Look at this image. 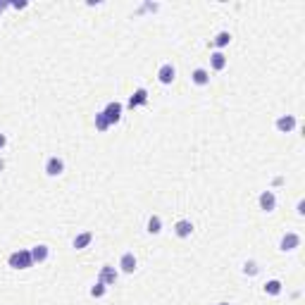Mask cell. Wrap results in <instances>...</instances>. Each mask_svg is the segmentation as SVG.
Masks as SVG:
<instances>
[{"label": "cell", "mask_w": 305, "mask_h": 305, "mask_svg": "<svg viewBox=\"0 0 305 305\" xmlns=\"http://www.w3.org/2000/svg\"><path fill=\"white\" fill-rule=\"evenodd\" d=\"M117 270L112 267V265H103L100 267V274H98V281H103L105 286H114V281H117Z\"/></svg>", "instance_id": "9c48e42d"}, {"label": "cell", "mask_w": 305, "mask_h": 305, "mask_svg": "<svg viewBox=\"0 0 305 305\" xmlns=\"http://www.w3.org/2000/svg\"><path fill=\"white\" fill-rule=\"evenodd\" d=\"M210 67H212L215 72H222L224 67H226V55H224L222 50H217V53L210 55Z\"/></svg>", "instance_id": "9a60e30c"}, {"label": "cell", "mask_w": 305, "mask_h": 305, "mask_svg": "<svg viewBox=\"0 0 305 305\" xmlns=\"http://www.w3.org/2000/svg\"><path fill=\"white\" fill-rule=\"evenodd\" d=\"M257 203H260V210L272 212V210L277 208V195H274V191H262L260 198H257Z\"/></svg>", "instance_id": "ba28073f"}, {"label": "cell", "mask_w": 305, "mask_h": 305, "mask_svg": "<svg viewBox=\"0 0 305 305\" xmlns=\"http://www.w3.org/2000/svg\"><path fill=\"white\" fill-rule=\"evenodd\" d=\"M220 305H231V303H220Z\"/></svg>", "instance_id": "484cf974"}, {"label": "cell", "mask_w": 305, "mask_h": 305, "mask_svg": "<svg viewBox=\"0 0 305 305\" xmlns=\"http://www.w3.org/2000/svg\"><path fill=\"white\" fill-rule=\"evenodd\" d=\"M96 129H98V131H108V129H110V122H108V117H105L103 112L96 114Z\"/></svg>", "instance_id": "ffe728a7"}, {"label": "cell", "mask_w": 305, "mask_h": 305, "mask_svg": "<svg viewBox=\"0 0 305 305\" xmlns=\"http://www.w3.org/2000/svg\"><path fill=\"white\" fill-rule=\"evenodd\" d=\"M212 43H215L217 48H226V46L231 43V33H229V31H220V33L212 38Z\"/></svg>", "instance_id": "ac0fdd59"}, {"label": "cell", "mask_w": 305, "mask_h": 305, "mask_svg": "<svg viewBox=\"0 0 305 305\" xmlns=\"http://www.w3.org/2000/svg\"><path fill=\"white\" fill-rule=\"evenodd\" d=\"M191 81H193L195 86H208V83H210V72L203 69V67H198V69H193V74H191Z\"/></svg>", "instance_id": "5bb4252c"}, {"label": "cell", "mask_w": 305, "mask_h": 305, "mask_svg": "<svg viewBox=\"0 0 305 305\" xmlns=\"http://www.w3.org/2000/svg\"><path fill=\"white\" fill-rule=\"evenodd\" d=\"M2 169H5V160L0 158V172H2Z\"/></svg>", "instance_id": "cb8c5ba5"}, {"label": "cell", "mask_w": 305, "mask_h": 305, "mask_svg": "<svg viewBox=\"0 0 305 305\" xmlns=\"http://www.w3.org/2000/svg\"><path fill=\"white\" fill-rule=\"evenodd\" d=\"M145 103H148V91H145V88H136V91H134V96L129 98V108H131V110H136V108L145 105Z\"/></svg>", "instance_id": "7c38bea8"}, {"label": "cell", "mask_w": 305, "mask_h": 305, "mask_svg": "<svg viewBox=\"0 0 305 305\" xmlns=\"http://www.w3.org/2000/svg\"><path fill=\"white\" fill-rule=\"evenodd\" d=\"M62 172H64V160H62V158L53 155V158L46 160V174H48V177H60Z\"/></svg>", "instance_id": "52a82bcc"}, {"label": "cell", "mask_w": 305, "mask_h": 305, "mask_svg": "<svg viewBox=\"0 0 305 305\" xmlns=\"http://www.w3.org/2000/svg\"><path fill=\"white\" fill-rule=\"evenodd\" d=\"M262 289H265L267 296H279V293H281V281H279V279H270Z\"/></svg>", "instance_id": "e0dca14e"}, {"label": "cell", "mask_w": 305, "mask_h": 305, "mask_svg": "<svg viewBox=\"0 0 305 305\" xmlns=\"http://www.w3.org/2000/svg\"><path fill=\"white\" fill-rule=\"evenodd\" d=\"M48 257H50V248H48L46 243H38V246L31 248V260H33V265H41V262H46Z\"/></svg>", "instance_id": "30bf717a"}, {"label": "cell", "mask_w": 305, "mask_h": 305, "mask_svg": "<svg viewBox=\"0 0 305 305\" xmlns=\"http://www.w3.org/2000/svg\"><path fill=\"white\" fill-rule=\"evenodd\" d=\"M298 127V119L293 114H281L277 119V131L279 134H291L293 129Z\"/></svg>", "instance_id": "3957f363"}, {"label": "cell", "mask_w": 305, "mask_h": 305, "mask_svg": "<svg viewBox=\"0 0 305 305\" xmlns=\"http://www.w3.org/2000/svg\"><path fill=\"white\" fill-rule=\"evenodd\" d=\"M174 79H177V69H174V64H172V62H165V64L158 69V81L169 86Z\"/></svg>", "instance_id": "5b68a950"}, {"label": "cell", "mask_w": 305, "mask_h": 305, "mask_svg": "<svg viewBox=\"0 0 305 305\" xmlns=\"http://www.w3.org/2000/svg\"><path fill=\"white\" fill-rule=\"evenodd\" d=\"M260 272V267H257V262L255 260H248L246 265H243V274H248V277H255Z\"/></svg>", "instance_id": "44dd1931"}, {"label": "cell", "mask_w": 305, "mask_h": 305, "mask_svg": "<svg viewBox=\"0 0 305 305\" xmlns=\"http://www.w3.org/2000/svg\"><path fill=\"white\" fill-rule=\"evenodd\" d=\"M91 241H93V234H91V231H81V234H77V236H74L72 246H74L77 250H83V248H88V246H91Z\"/></svg>", "instance_id": "4fadbf2b"}, {"label": "cell", "mask_w": 305, "mask_h": 305, "mask_svg": "<svg viewBox=\"0 0 305 305\" xmlns=\"http://www.w3.org/2000/svg\"><path fill=\"white\" fill-rule=\"evenodd\" d=\"M122 110H124V108H122V103H117V100H112V103H108V105H105L103 114L108 117L110 127H112V124H117V122L122 119Z\"/></svg>", "instance_id": "277c9868"}, {"label": "cell", "mask_w": 305, "mask_h": 305, "mask_svg": "<svg viewBox=\"0 0 305 305\" xmlns=\"http://www.w3.org/2000/svg\"><path fill=\"white\" fill-rule=\"evenodd\" d=\"M145 229H148V234H153V236H158V234L162 231V220H160L158 215H153V217L148 220V226H145Z\"/></svg>", "instance_id": "2e32d148"}, {"label": "cell", "mask_w": 305, "mask_h": 305, "mask_svg": "<svg viewBox=\"0 0 305 305\" xmlns=\"http://www.w3.org/2000/svg\"><path fill=\"white\" fill-rule=\"evenodd\" d=\"M5 7H7V2H0V12H2V10H5Z\"/></svg>", "instance_id": "d4e9b609"}, {"label": "cell", "mask_w": 305, "mask_h": 305, "mask_svg": "<svg viewBox=\"0 0 305 305\" xmlns=\"http://www.w3.org/2000/svg\"><path fill=\"white\" fill-rule=\"evenodd\" d=\"M12 7H17V10H24V7H27V2H24V0H22V2H12Z\"/></svg>", "instance_id": "603a6c76"}, {"label": "cell", "mask_w": 305, "mask_h": 305, "mask_svg": "<svg viewBox=\"0 0 305 305\" xmlns=\"http://www.w3.org/2000/svg\"><path fill=\"white\" fill-rule=\"evenodd\" d=\"M7 265H10L12 270H29V267H33L31 250H15V253H10Z\"/></svg>", "instance_id": "6da1fadb"}, {"label": "cell", "mask_w": 305, "mask_h": 305, "mask_svg": "<svg viewBox=\"0 0 305 305\" xmlns=\"http://www.w3.org/2000/svg\"><path fill=\"white\" fill-rule=\"evenodd\" d=\"M5 145H7V136H5V134H0V150H2Z\"/></svg>", "instance_id": "7402d4cb"}, {"label": "cell", "mask_w": 305, "mask_h": 305, "mask_svg": "<svg viewBox=\"0 0 305 305\" xmlns=\"http://www.w3.org/2000/svg\"><path fill=\"white\" fill-rule=\"evenodd\" d=\"M298 246H301V236H298V234H293V231L284 234V236H281V241H279V250H284V253H291V250H296Z\"/></svg>", "instance_id": "7a4b0ae2"}, {"label": "cell", "mask_w": 305, "mask_h": 305, "mask_svg": "<svg viewBox=\"0 0 305 305\" xmlns=\"http://www.w3.org/2000/svg\"><path fill=\"white\" fill-rule=\"evenodd\" d=\"M119 267H122V272H124V274H134V272H136V267H139L136 255H134V253H124V255L119 257Z\"/></svg>", "instance_id": "8992f818"}, {"label": "cell", "mask_w": 305, "mask_h": 305, "mask_svg": "<svg viewBox=\"0 0 305 305\" xmlns=\"http://www.w3.org/2000/svg\"><path fill=\"white\" fill-rule=\"evenodd\" d=\"M105 293H108V286H105L103 281H96V284L91 286V296H93V298H103Z\"/></svg>", "instance_id": "d6986e66"}, {"label": "cell", "mask_w": 305, "mask_h": 305, "mask_svg": "<svg viewBox=\"0 0 305 305\" xmlns=\"http://www.w3.org/2000/svg\"><path fill=\"white\" fill-rule=\"evenodd\" d=\"M174 234H177L179 239H189V236L193 234V224H191V220H179V222L174 224Z\"/></svg>", "instance_id": "8fae6325"}]
</instances>
